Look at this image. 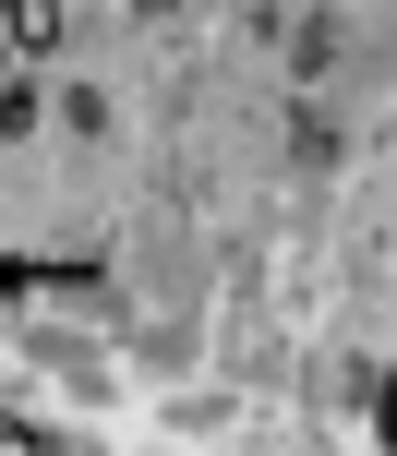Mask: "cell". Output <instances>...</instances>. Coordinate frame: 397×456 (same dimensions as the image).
Masks as SVG:
<instances>
[{"label": "cell", "instance_id": "1", "mask_svg": "<svg viewBox=\"0 0 397 456\" xmlns=\"http://www.w3.org/2000/svg\"><path fill=\"white\" fill-rule=\"evenodd\" d=\"M0 37H12V48H48V37H61V12H48V0H24V12H0Z\"/></svg>", "mask_w": 397, "mask_h": 456}]
</instances>
